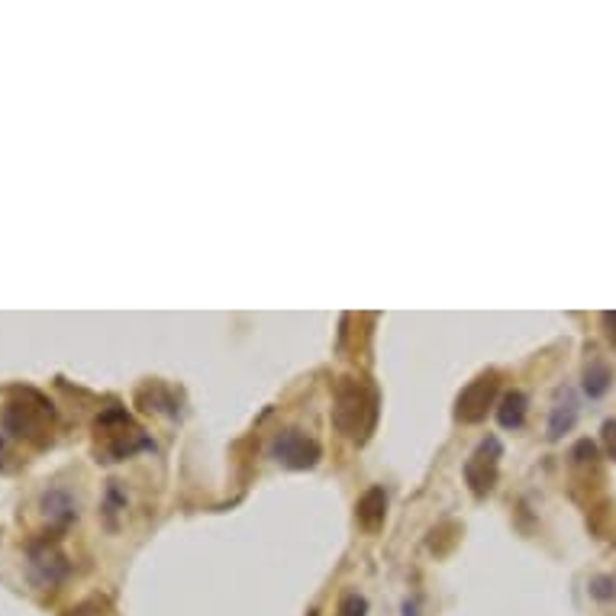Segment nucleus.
I'll return each mask as SVG.
<instances>
[{
  "label": "nucleus",
  "instance_id": "1",
  "mask_svg": "<svg viewBox=\"0 0 616 616\" xmlns=\"http://www.w3.org/2000/svg\"><path fill=\"white\" fill-rule=\"evenodd\" d=\"M4 429L20 442H30L36 449H46L55 433V410L46 397L33 388H17L0 413Z\"/></svg>",
  "mask_w": 616,
  "mask_h": 616
},
{
  "label": "nucleus",
  "instance_id": "14",
  "mask_svg": "<svg viewBox=\"0 0 616 616\" xmlns=\"http://www.w3.org/2000/svg\"><path fill=\"white\" fill-rule=\"evenodd\" d=\"M65 616H107V604L100 597H88V600H81L78 607H71Z\"/></svg>",
  "mask_w": 616,
  "mask_h": 616
},
{
  "label": "nucleus",
  "instance_id": "8",
  "mask_svg": "<svg viewBox=\"0 0 616 616\" xmlns=\"http://www.w3.org/2000/svg\"><path fill=\"white\" fill-rule=\"evenodd\" d=\"M384 513H388V494H384V487H371V491H365V497L358 500L355 520L362 529H368V533H378L384 526Z\"/></svg>",
  "mask_w": 616,
  "mask_h": 616
},
{
  "label": "nucleus",
  "instance_id": "7",
  "mask_svg": "<svg viewBox=\"0 0 616 616\" xmlns=\"http://www.w3.org/2000/svg\"><path fill=\"white\" fill-rule=\"evenodd\" d=\"M30 575L39 587H52L59 584L65 575H68V562L65 555L49 546V542H42V546H33L30 549Z\"/></svg>",
  "mask_w": 616,
  "mask_h": 616
},
{
  "label": "nucleus",
  "instance_id": "4",
  "mask_svg": "<svg viewBox=\"0 0 616 616\" xmlns=\"http://www.w3.org/2000/svg\"><path fill=\"white\" fill-rule=\"evenodd\" d=\"M497 388H500V375H497V371H484V375H478L462 394H458V400H455V420L481 423L487 417V410L494 407Z\"/></svg>",
  "mask_w": 616,
  "mask_h": 616
},
{
  "label": "nucleus",
  "instance_id": "6",
  "mask_svg": "<svg viewBox=\"0 0 616 616\" xmlns=\"http://www.w3.org/2000/svg\"><path fill=\"white\" fill-rule=\"evenodd\" d=\"M271 455H275V462L284 468L304 471L320 462V446H317V439L300 433V429H281V433L271 439Z\"/></svg>",
  "mask_w": 616,
  "mask_h": 616
},
{
  "label": "nucleus",
  "instance_id": "10",
  "mask_svg": "<svg viewBox=\"0 0 616 616\" xmlns=\"http://www.w3.org/2000/svg\"><path fill=\"white\" fill-rule=\"evenodd\" d=\"M42 510H46L49 523H59V526H65L78 517V504L71 500L68 491H49L46 497H42Z\"/></svg>",
  "mask_w": 616,
  "mask_h": 616
},
{
  "label": "nucleus",
  "instance_id": "12",
  "mask_svg": "<svg viewBox=\"0 0 616 616\" xmlns=\"http://www.w3.org/2000/svg\"><path fill=\"white\" fill-rule=\"evenodd\" d=\"M584 391L587 397H604L610 391V368L600 358H594L584 371Z\"/></svg>",
  "mask_w": 616,
  "mask_h": 616
},
{
  "label": "nucleus",
  "instance_id": "15",
  "mask_svg": "<svg viewBox=\"0 0 616 616\" xmlns=\"http://www.w3.org/2000/svg\"><path fill=\"white\" fill-rule=\"evenodd\" d=\"M604 446H607V455L616 458V420L604 423Z\"/></svg>",
  "mask_w": 616,
  "mask_h": 616
},
{
  "label": "nucleus",
  "instance_id": "9",
  "mask_svg": "<svg viewBox=\"0 0 616 616\" xmlns=\"http://www.w3.org/2000/svg\"><path fill=\"white\" fill-rule=\"evenodd\" d=\"M578 420V400L565 391V397H558V404L552 407V417H549V439H562L571 426Z\"/></svg>",
  "mask_w": 616,
  "mask_h": 616
},
{
  "label": "nucleus",
  "instance_id": "16",
  "mask_svg": "<svg viewBox=\"0 0 616 616\" xmlns=\"http://www.w3.org/2000/svg\"><path fill=\"white\" fill-rule=\"evenodd\" d=\"M604 326H607V336H610V342L616 346V310H607V313H604Z\"/></svg>",
  "mask_w": 616,
  "mask_h": 616
},
{
  "label": "nucleus",
  "instance_id": "2",
  "mask_svg": "<svg viewBox=\"0 0 616 616\" xmlns=\"http://www.w3.org/2000/svg\"><path fill=\"white\" fill-rule=\"evenodd\" d=\"M333 423L346 439L368 442L371 429L378 423V391L365 378H339L336 384V404H333Z\"/></svg>",
  "mask_w": 616,
  "mask_h": 616
},
{
  "label": "nucleus",
  "instance_id": "13",
  "mask_svg": "<svg viewBox=\"0 0 616 616\" xmlns=\"http://www.w3.org/2000/svg\"><path fill=\"white\" fill-rule=\"evenodd\" d=\"M365 613H368V600L362 594H346L336 610V616H365Z\"/></svg>",
  "mask_w": 616,
  "mask_h": 616
},
{
  "label": "nucleus",
  "instance_id": "3",
  "mask_svg": "<svg viewBox=\"0 0 616 616\" xmlns=\"http://www.w3.org/2000/svg\"><path fill=\"white\" fill-rule=\"evenodd\" d=\"M146 446H152V442L123 407H107L94 420L97 462H123V458H130L136 449H146Z\"/></svg>",
  "mask_w": 616,
  "mask_h": 616
},
{
  "label": "nucleus",
  "instance_id": "11",
  "mask_svg": "<svg viewBox=\"0 0 616 616\" xmlns=\"http://www.w3.org/2000/svg\"><path fill=\"white\" fill-rule=\"evenodd\" d=\"M526 394L523 391H510L504 400H500V407H497V420L504 429H520L523 420H526Z\"/></svg>",
  "mask_w": 616,
  "mask_h": 616
},
{
  "label": "nucleus",
  "instance_id": "5",
  "mask_svg": "<svg viewBox=\"0 0 616 616\" xmlns=\"http://www.w3.org/2000/svg\"><path fill=\"white\" fill-rule=\"evenodd\" d=\"M500 455H504L500 442L494 436H487L481 446L471 452L468 462H465V481H468L471 494H475V497H487V494L494 491L497 471H500Z\"/></svg>",
  "mask_w": 616,
  "mask_h": 616
}]
</instances>
